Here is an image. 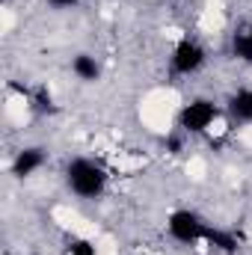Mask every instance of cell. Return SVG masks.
<instances>
[{
    "label": "cell",
    "instance_id": "cell-5",
    "mask_svg": "<svg viewBox=\"0 0 252 255\" xmlns=\"http://www.w3.org/2000/svg\"><path fill=\"white\" fill-rule=\"evenodd\" d=\"M42 163H45V151H42V148H24V151H18L15 160H12V175H15V178H27V175H33L36 169H42Z\"/></svg>",
    "mask_w": 252,
    "mask_h": 255
},
{
    "label": "cell",
    "instance_id": "cell-8",
    "mask_svg": "<svg viewBox=\"0 0 252 255\" xmlns=\"http://www.w3.org/2000/svg\"><path fill=\"white\" fill-rule=\"evenodd\" d=\"M205 241L214 247V250H220V253L232 255L238 253V238L235 235H226V232H217V229H208V235H205Z\"/></svg>",
    "mask_w": 252,
    "mask_h": 255
},
{
    "label": "cell",
    "instance_id": "cell-7",
    "mask_svg": "<svg viewBox=\"0 0 252 255\" xmlns=\"http://www.w3.org/2000/svg\"><path fill=\"white\" fill-rule=\"evenodd\" d=\"M71 71H74L80 80H98V74H101V65L95 63V57H89V54H80V57H74Z\"/></svg>",
    "mask_w": 252,
    "mask_h": 255
},
{
    "label": "cell",
    "instance_id": "cell-12",
    "mask_svg": "<svg viewBox=\"0 0 252 255\" xmlns=\"http://www.w3.org/2000/svg\"><path fill=\"white\" fill-rule=\"evenodd\" d=\"M48 3H51V6H74L77 0H48Z\"/></svg>",
    "mask_w": 252,
    "mask_h": 255
},
{
    "label": "cell",
    "instance_id": "cell-14",
    "mask_svg": "<svg viewBox=\"0 0 252 255\" xmlns=\"http://www.w3.org/2000/svg\"><path fill=\"white\" fill-rule=\"evenodd\" d=\"M3 255H12V253H3Z\"/></svg>",
    "mask_w": 252,
    "mask_h": 255
},
{
    "label": "cell",
    "instance_id": "cell-13",
    "mask_svg": "<svg viewBox=\"0 0 252 255\" xmlns=\"http://www.w3.org/2000/svg\"><path fill=\"white\" fill-rule=\"evenodd\" d=\"M247 33H250V36H252V24H250V30H247Z\"/></svg>",
    "mask_w": 252,
    "mask_h": 255
},
{
    "label": "cell",
    "instance_id": "cell-6",
    "mask_svg": "<svg viewBox=\"0 0 252 255\" xmlns=\"http://www.w3.org/2000/svg\"><path fill=\"white\" fill-rule=\"evenodd\" d=\"M229 110H232L235 119H241V122H252V89H241V92H235L232 101H229Z\"/></svg>",
    "mask_w": 252,
    "mask_h": 255
},
{
    "label": "cell",
    "instance_id": "cell-11",
    "mask_svg": "<svg viewBox=\"0 0 252 255\" xmlns=\"http://www.w3.org/2000/svg\"><path fill=\"white\" fill-rule=\"evenodd\" d=\"M36 107H39V110H54V104H51V95H48L45 89H39V95H36Z\"/></svg>",
    "mask_w": 252,
    "mask_h": 255
},
{
    "label": "cell",
    "instance_id": "cell-9",
    "mask_svg": "<svg viewBox=\"0 0 252 255\" xmlns=\"http://www.w3.org/2000/svg\"><path fill=\"white\" fill-rule=\"evenodd\" d=\"M232 51H235V57H238V60L252 63V36H250V33H241V36H235V42H232Z\"/></svg>",
    "mask_w": 252,
    "mask_h": 255
},
{
    "label": "cell",
    "instance_id": "cell-4",
    "mask_svg": "<svg viewBox=\"0 0 252 255\" xmlns=\"http://www.w3.org/2000/svg\"><path fill=\"white\" fill-rule=\"evenodd\" d=\"M205 63V51L196 45V42H190V39H181L178 45H175V51H172V68L178 71V74H193V71H199Z\"/></svg>",
    "mask_w": 252,
    "mask_h": 255
},
{
    "label": "cell",
    "instance_id": "cell-1",
    "mask_svg": "<svg viewBox=\"0 0 252 255\" xmlns=\"http://www.w3.org/2000/svg\"><path fill=\"white\" fill-rule=\"evenodd\" d=\"M65 181H68V187H71L74 196H80V199H98L104 193V187H107V172H104L101 163L77 157V160L68 163Z\"/></svg>",
    "mask_w": 252,
    "mask_h": 255
},
{
    "label": "cell",
    "instance_id": "cell-2",
    "mask_svg": "<svg viewBox=\"0 0 252 255\" xmlns=\"http://www.w3.org/2000/svg\"><path fill=\"white\" fill-rule=\"evenodd\" d=\"M217 116H220V107L214 101L196 98V101L184 104V110L178 116V125L184 128L187 133H202V130H208V128L217 122Z\"/></svg>",
    "mask_w": 252,
    "mask_h": 255
},
{
    "label": "cell",
    "instance_id": "cell-10",
    "mask_svg": "<svg viewBox=\"0 0 252 255\" xmlns=\"http://www.w3.org/2000/svg\"><path fill=\"white\" fill-rule=\"evenodd\" d=\"M68 255H95V247L89 241H83V238H74L68 244Z\"/></svg>",
    "mask_w": 252,
    "mask_h": 255
},
{
    "label": "cell",
    "instance_id": "cell-3",
    "mask_svg": "<svg viewBox=\"0 0 252 255\" xmlns=\"http://www.w3.org/2000/svg\"><path fill=\"white\" fill-rule=\"evenodd\" d=\"M166 229H169V235H172L178 244H196V241H202V238L208 235V226L202 223V217L193 214V211H184V208L169 214Z\"/></svg>",
    "mask_w": 252,
    "mask_h": 255
}]
</instances>
